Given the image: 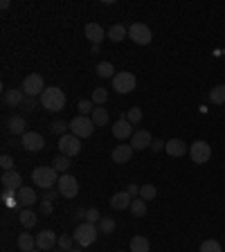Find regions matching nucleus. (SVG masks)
<instances>
[{
  "mask_svg": "<svg viewBox=\"0 0 225 252\" xmlns=\"http://www.w3.org/2000/svg\"><path fill=\"white\" fill-rule=\"evenodd\" d=\"M21 144L25 151H32V153H38L43 147H45V137L36 131H27L25 135L21 137Z\"/></svg>",
  "mask_w": 225,
  "mask_h": 252,
  "instance_id": "9b49d317",
  "label": "nucleus"
},
{
  "mask_svg": "<svg viewBox=\"0 0 225 252\" xmlns=\"http://www.w3.org/2000/svg\"><path fill=\"white\" fill-rule=\"evenodd\" d=\"M90 99H93L95 106H104L106 101H108V90H106V88H95Z\"/></svg>",
  "mask_w": 225,
  "mask_h": 252,
  "instance_id": "473e14b6",
  "label": "nucleus"
},
{
  "mask_svg": "<svg viewBox=\"0 0 225 252\" xmlns=\"http://www.w3.org/2000/svg\"><path fill=\"white\" fill-rule=\"evenodd\" d=\"M97 74H99L101 79H110V81H113V77H115V65H113V63L110 61H101L99 65H97Z\"/></svg>",
  "mask_w": 225,
  "mask_h": 252,
  "instance_id": "cd10ccee",
  "label": "nucleus"
},
{
  "mask_svg": "<svg viewBox=\"0 0 225 252\" xmlns=\"http://www.w3.org/2000/svg\"><path fill=\"white\" fill-rule=\"evenodd\" d=\"M59 171L54 167H36L34 171H32V180H34V185L41 189H52L54 185H59Z\"/></svg>",
  "mask_w": 225,
  "mask_h": 252,
  "instance_id": "f03ea898",
  "label": "nucleus"
},
{
  "mask_svg": "<svg viewBox=\"0 0 225 252\" xmlns=\"http://www.w3.org/2000/svg\"><path fill=\"white\" fill-rule=\"evenodd\" d=\"M156 196H158L156 185H142V187H140V198L142 200H153Z\"/></svg>",
  "mask_w": 225,
  "mask_h": 252,
  "instance_id": "f704fd0d",
  "label": "nucleus"
},
{
  "mask_svg": "<svg viewBox=\"0 0 225 252\" xmlns=\"http://www.w3.org/2000/svg\"><path fill=\"white\" fill-rule=\"evenodd\" d=\"M38 99H41L43 108H47L50 113H59V110L65 108V93H63L59 86H50V88H45V93H43Z\"/></svg>",
  "mask_w": 225,
  "mask_h": 252,
  "instance_id": "f257e3e1",
  "label": "nucleus"
},
{
  "mask_svg": "<svg viewBox=\"0 0 225 252\" xmlns=\"http://www.w3.org/2000/svg\"><path fill=\"white\" fill-rule=\"evenodd\" d=\"M86 220H88V223H95V225H97V223H99V220H101L99 210H95V207H90V210H86Z\"/></svg>",
  "mask_w": 225,
  "mask_h": 252,
  "instance_id": "ea45409f",
  "label": "nucleus"
},
{
  "mask_svg": "<svg viewBox=\"0 0 225 252\" xmlns=\"http://www.w3.org/2000/svg\"><path fill=\"white\" fill-rule=\"evenodd\" d=\"M142 117H144V113H142L140 106H135V108H129V113H126V120L131 122V124H137Z\"/></svg>",
  "mask_w": 225,
  "mask_h": 252,
  "instance_id": "58836bf2",
  "label": "nucleus"
},
{
  "mask_svg": "<svg viewBox=\"0 0 225 252\" xmlns=\"http://www.w3.org/2000/svg\"><path fill=\"white\" fill-rule=\"evenodd\" d=\"M21 88H23V93H25V97H41V94L45 93V81H43V77L38 72H32L23 79Z\"/></svg>",
  "mask_w": 225,
  "mask_h": 252,
  "instance_id": "20e7f679",
  "label": "nucleus"
},
{
  "mask_svg": "<svg viewBox=\"0 0 225 252\" xmlns=\"http://www.w3.org/2000/svg\"><path fill=\"white\" fill-rule=\"evenodd\" d=\"M50 131L57 133V135H65V133L70 131V124L68 122H63V120H54L52 124H50Z\"/></svg>",
  "mask_w": 225,
  "mask_h": 252,
  "instance_id": "72a5a7b5",
  "label": "nucleus"
},
{
  "mask_svg": "<svg viewBox=\"0 0 225 252\" xmlns=\"http://www.w3.org/2000/svg\"><path fill=\"white\" fill-rule=\"evenodd\" d=\"M70 164H72V162H70V158H68V156H57V158L52 160V167L57 169L59 173H68Z\"/></svg>",
  "mask_w": 225,
  "mask_h": 252,
  "instance_id": "7c9ffc66",
  "label": "nucleus"
},
{
  "mask_svg": "<svg viewBox=\"0 0 225 252\" xmlns=\"http://www.w3.org/2000/svg\"><path fill=\"white\" fill-rule=\"evenodd\" d=\"M34 252H38V250H34Z\"/></svg>",
  "mask_w": 225,
  "mask_h": 252,
  "instance_id": "3c124183",
  "label": "nucleus"
},
{
  "mask_svg": "<svg viewBox=\"0 0 225 252\" xmlns=\"http://www.w3.org/2000/svg\"><path fill=\"white\" fill-rule=\"evenodd\" d=\"M149 250H151V243H149L147 236L135 234L131 239V252H149Z\"/></svg>",
  "mask_w": 225,
  "mask_h": 252,
  "instance_id": "393cba45",
  "label": "nucleus"
},
{
  "mask_svg": "<svg viewBox=\"0 0 225 252\" xmlns=\"http://www.w3.org/2000/svg\"><path fill=\"white\" fill-rule=\"evenodd\" d=\"M70 252H81V248H72V250H70Z\"/></svg>",
  "mask_w": 225,
  "mask_h": 252,
  "instance_id": "de8ad7c7",
  "label": "nucleus"
},
{
  "mask_svg": "<svg viewBox=\"0 0 225 252\" xmlns=\"http://www.w3.org/2000/svg\"><path fill=\"white\" fill-rule=\"evenodd\" d=\"M200 252H223V248L216 239H207V241L200 243Z\"/></svg>",
  "mask_w": 225,
  "mask_h": 252,
  "instance_id": "4c0bfd02",
  "label": "nucleus"
},
{
  "mask_svg": "<svg viewBox=\"0 0 225 252\" xmlns=\"http://www.w3.org/2000/svg\"><path fill=\"white\" fill-rule=\"evenodd\" d=\"M133 203V198L129 196V191H117V194L110 196V207L113 210H129Z\"/></svg>",
  "mask_w": 225,
  "mask_h": 252,
  "instance_id": "aec40b11",
  "label": "nucleus"
},
{
  "mask_svg": "<svg viewBox=\"0 0 225 252\" xmlns=\"http://www.w3.org/2000/svg\"><path fill=\"white\" fill-rule=\"evenodd\" d=\"M36 200H38V196L32 187L23 185V187L18 189V205H21L23 210H32V205H36Z\"/></svg>",
  "mask_w": 225,
  "mask_h": 252,
  "instance_id": "dca6fc26",
  "label": "nucleus"
},
{
  "mask_svg": "<svg viewBox=\"0 0 225 252\" xmlns=\"http://www.w3.org/2000/svg\"><path fill=\"white\" fill-rule=\"evenodd\" d=\"M133 124L129 120H126V115H122L120 120L113 124V135L117 137V140H126V137H133Z\"/></svg>",
  "mask_w": 225,
  "mask_h": 252,
  "instance_id": "ddd939ff",
  "label": "nucleus"
},
{
  "mask_svg": "<svg viewBox=\"0 0 225 252\" xmlns=\"http://www.w3.org/2000/svg\"><path fill=\"white\" fill-rule=\"evenodd\" d=\"M52 210H54L52 200H43V203H41V212H43V214H52Z\"/></svg>",
  "mask_w": 225,
  "mask_h": 252,
  "instance_id": "c03bdc74",
  "label": "nucleus"
},
{
  "mask_svg": "<svg viewBox=\"0 0 225 252\" xmlns=\"http://www.w3.org/2000/svg\"><path fill=\"white\" fill-rule=\"evenodd\" d=\"M2 101H5L7 106H11V108L23 106V101H25V93H23V88H7L5 94H2Z\"/></svg>",
  "mask_w": 225,
  "mask_h": 252,
  "instance_id": "a211bd4d",
  "label": "nucleus"
},
{
  "mask_svg": "<svg viewBox=\"0 0 225 252\" xmlns=\"http://www.w3.org/2000/svg\"><path fill=\"white\" fill-rule=\"evenodd\" d=\"M59 151L61 156H68V158H74L81 153V140L72 133H65V135L59 137Z\"/></svg>",
  "mask_w": 225,
  "mask_h": 252,
  "instance_id": "0eeeda50",
  "label": "nucleus"
},
{
  "mask_svg": "<svg viewBox=\"0 0 225 252\" xmlns=\"http://www.w3.org/2000/svg\"><path fill=\"white\" fill-rule=\"evenodd\" d=\"M23 106H25L27 113H34V110H36V97H25Z\"/></svg>",
  "mask_w": 225,
  "mask_h": 252,
  "instance_id": "79ce46f5",
  "label": "nucleus"
},
{
  "mask_svg": "<svg viewBox=\"0 0 225 252\" xmlns=\"http://www.w3.org/2000/svg\"><path fill=\"white\" fill-rule=\"evenodd\" d=\"M57 189L63 198H74L79 194V180L74 176H70V173H63L61 178H59Z\"/></svg>",
  "mask_w": 225,
  "mask_h": 252,
  "instance_id": "1a4fd4ad",
  "label": "nucleus"
},
{
  "mask_svg": "<svg viewBox=\"0 0 225 252\" xmlns=\"http://www.w3.org/2000/svg\"><path fill=\"white\" fill-rule=\"evenodd\" d=\"M137 86V79L133 72H117L115 77H113V90L120 94H129L133 93Z\"/></svg>",
  "mask_w": 225,
  "mask_h": 252,
  "instance_id": "423d86ee",
  "label": "nucleus"
},
{
  "mask_svg": "<svg viewBox=\"0 0 225 252\" xmlns=\"http://www.w3.org/2000/svg\"><path fill=\"white\" fill-rule=\"evenodd\" d=\"M18 248H21L23 252H34L36 250V236L32 234H18Z\"/></svg>",
  "mask_w": 225,
  "mask_h": 252,
  "instance_id": "b1692460",
  "label": "nucleus"
},
{
  "mask_svg": "<svg viewBox=\"0 0 225 252\" xmlns=\"http://www.w3.org/2000/svg\"><path fill=\"white\" fill-rule=\"evenodd\" d=\"M129 38H131L133 43H137V45H149L153 34L144 23H133V25L129 27Z\"/></svg>",
  "mask_w": 225,
  "mask_h": 252,
  "instance_id": "6e6552de",
  "label": "nucleus"
},
{
  "mask_svg": "<svg viewBox=\"0 0 225 252\" xmlns=\"http://www.w3.org/2000/svg\"><path fill=\"white\" fill-rule=\"evenodd\" d=\"M106 36H108V41L120 43V41H124V38L129 36V30H126L122 23H115V25H113L108 32H106Z\"/></svg>",
  "mask_w": 225,
  "mask_h": 252,
  "instance_id": "5701e85b",
  "label": "nucleus"
},
{
  "mask_svg": "<svg viewBox=\"0 0 225 252\" xmlns=\"http://www.w3.org/2000/svg\"><path fill=\"white\" fill-rule=\"evenodd\" d=\"M77 110H79V115H84V117L93 115V110H95L93 99H81V101L77 104Z\"/></svg>",
  "mask_w": 225,
  "mask_h": 252,
  "instance_id": "c9c22d12",
  "label": "nucleus"
},
{
  "mask_svg": "<svg viewBox=\"0 0 225 252\" xmlns=\"http://www.w3.org/2000/svg\"><path fill=\"white\" fill-rule=\"evenodd\" d=\"M151 142H153V137L149 131H137L131 137V147H133V151H144V149L151 147Z\"/></svg>",
  "mask_w": 225,
  "mask_h": 252,
  "instance_id": "f3484780",
  "label": "nucleus"
},
{
  "mask_svg": "<svg viewBox=\"0 0 225 252\" xmlns=\"http://www.w3.org/2000/svg\"><path fill=\"white\" fill-rule=\"evenodd\" d=\"M164 151H167L171 158H183L185 153H187V144H185L183 140H178V137H173V140H169V142H167Z\"/></svg>",
  "mask_w": 225,
  "mask_h": 252,
  "instance_id": "4be33fe9",
  "label": "nucleus"
},
{
  "mask_svg": "<svg viewBox=\"0 0 225 252\" xmlns=\"http://www.w3.org/2000/svg\"><path fill=\"white\" fill-rule=\"evenodd\" d=\"M97 227H99L101 234H113V232H115V220L110 219V216H101V220L97 223Z\"/></svg>",
  "mask_w": 225,
  "mask_h": 252,
  "instance_id": "2f4dec72",
  "label": "nucleus"
},
{
  "mask_svg": "<svg viewBox=\"0 0 225 252\" xmlns=\"http://www.w3.org/2000/svg\"><path fill=\"white\" fill-rule=\"evenodd\" d=\"M117 252H124V250H117Z\"/></svg>",
  "mask_w": 225,
  "mask_h": 252,
  "instance_id": "8fccbe9b",
  "label": "nucleus"
},
{
  "mask_svg": "<svg viewBox=\"0 0 225 252\" xmlns=\"http://www.w3.org/2000/svg\"><path fill=\"white\" fill-rule=\"evenodd\" d=\"M210 101H212V104H216V106L225 104V84L214 86V88H212V93H210Z\"/></svg>",
  "mask_w": 225,
  "mask_h": 252,
  "instance_id": "c756f323",
  "label": "nucleus"
},
{
  "mask_svg": "<svg viewBox=\"0 0 225 252\" xmlns=\"http://www.w3.org/2000/svg\"><path fill=\"white\" fill-rule=\"evenodd\" d=\"M126 191H129V196H131V198H140V187H137V185H129V187H126Z\"/></svg>",
  "mask_w": 225,
  "mask_h": 252,
  "instance_id": "a18cd8bd",
  "label": "nucleus"
},
{
  "mask_svg": "<svg viewBox=\"0 0 225 252\" xmlns=\"http://www.w3.org/2000/svg\"><path fill=\"white\" fill-rule=\"evenodd\" d=\"M0 167H2V171H14V158L5 153V156L0 158Z\"/></svg>",
  "mask_w": 225,
  "mask_h": 252,
  "instance_id": "a19ab883",
  "label": "nucleus"
},
{
  "mask_svg": "<svg viewBox=\"0 0 225 252\" xmlns=\"http://www.w3.org/2000/svg\"><path fill=\"white\" fill-rule=\"evenodd\" d=\"M131 214L135 216V219H142V216H147V203L142 198H133V203H131Z\"/></svg>",
  "mask_w": 225,
  "mask_h": 252,
  "instance_id": "c85d7f7f",
  "label": "nucleus"
},
{
  "mask_svg": "<svg viewBox=\"0 0 225 252\" xmlns=\"http://www.w3.org/2000/svg\"><path fill=\"white\" fill-rule=\"evenodd\" d=\"M54 246H59V236L52 230H41L36 234V248L41 252H52Z\"/></svg>",
  "mask_w": 225,
  "mask_h": 252,
  "instance_id": "f8f14e48",
  "label": "nucleus"
},
{
  "mask_svg": "<svg viewBox=\"0 0 225 252\" xmlns=\"http://www.w3.org/2000/svg\"><path fill=\"white\" fill-rule=\"evenodd\" d=\"M133 153L135 151H133L131 144H117V147L113 149V153H110V158H113V162L124 164V162H131Z\"/></svg>",
  "mask_w": 225,
  "mask_h": 252,
  "instance_id": "2eb2a0df",
  "label": "nucleus"
},
{
  "mask_svg": "<svg viewBox=\"0 0 225 252\" xmlns=\"http://www.w3.org/2000/svg\"><path fill=\"white\" fill-rule=\"evenodd\" d=\"M164 147H167V142H164V140H160V137H158V140H153V142H151V149H153V151H156V153L164 151Z\"/></svg>",
  "mask_w": 225,
  "mask_h": 252,
  "instance_id": "37998d69",
  "label": "nucleus"
},
{
  "mask_svg": "<svg viewBox=\"0 0 225 252\" xmlns=\"http://www.w3.org/2000/svg\"><path fill=\"white\" fill-rule=\"evenodd\" d=\"M74 241H77V246L79 248H88V246H93L95 241H97V236H99V227L95 225V223H79L77 225V230H74Z\"/></svg>",
  "mask_w": 225,
  "mask_h": 252,
  "instance_id": "7ed1b4c3",
  "label": "nucleus"
},
{
  "mask_svg": "<svg viewBox=\"0 0 225 252\" xmlns=\"http://www.w3.org/2000/svg\"><path fill=\"white\" fill-rule=\"evenodd\" d=\"M74 243H77V241H74V236H70V234H61V236H59V250H63V252H70Z\"/></svg>",
  "mask_w": 225,
  "mask_h": 252,
  "instance_id": "e433bc0d",
  "label": "nucleus"
},
{
  "mask_svg": "<svg viewBox=\"0 0 225 252\" xmlns=\"http://www.w3.org/2000/svg\"><path fill=\"white\" fill-rule=\"evenodd\" d=\"M90 120H93L95 126H106L108 124V110L104 108V106H99V108L93 110V115H90Z\"/></svg>",
  "mask_w": 225,
  "mask_h": 252,
  "instance_id": "bb28decb",
  "label": "nucleus"
},
{
  "mask_svg": "<svg viewBox=\"0 0 225 252\" xmlns=\"http://www.w3.org/2000/svg\"><path fill=\"white\" fill-rule=\"evenodd\" d=\"M95 128H97V126L93 124V120H90V117L77 115L74 120H70V133H72V135H77L79 140H84V137H90V135L95 133Z\"/></svg>",
  "mask_w": 225,
  "mask_h": 252,
  "instance_id": "39448f33",
  "label": "nucleus"
},
{
  "mask_svg": "<svg viewBox=\"0 0 225 252\" xmlns=\"http://www.w3.org/2000/svg\"><path fill=\"white\" fill-rule=\"evenodd\" d=\"M7 128H9V133L11 135H25L27 133V122H25V117H21V115H14V117H9V122H7Z\"/></svg>",
  "mask_w": 225,
  "mask_h": 252,
  "instance_id": "412c9836",
  "label": "nucleus"
},
{
  "mask_svg": "<svg viewBox=\"0 0 225 252\" xmlns=\"http://www.w3.org/2000/svg\"><path fill=\"white\" fill-rule=\"evenodd\" d=\"M0 183H2V187L5 189H11V191H18V189L23 187V176L18 171H2V176H0Z\"/></svg>",
  "mask_w": 225,
  "mask_h": 252,
  "instance_id": "4468645a",
  "label": "nucleus"
},
{
  "mask_svg": "<svg viewBox=\"0 0 225 252\" xmlns=\"http://www.w3.org/2000/svg\"><path fill=\"white\" fill-rule=\"evenodd\" d=\"M86 38H88L90 43H93V45H99L101 41H104V27L99 25V23H88V25H86Z\"/></svg>",
  "mask_w": 225,
  "mask_h": 252,
  "instance_id": "6ab92c4d",
  "label": "nucleus"
},
{
  "mask_svg": "<svg viewBox=\"0 0 225 252\" xmlns=\"http://www.w3.org/2000/svg\"><path fill=\"white\" fill-rule=\"evenodd\" d=\"M59 194V189H45V191H43V200H52L54 198V196H57Z\"/></svg>",
  "mask_w": 225,
  "mask_h": 252,
  "instance_id": "49530a36",
  "label": "nucleus"
},
{
  "mask_svg": "<svg viewBox=\"0 0 225 252\" xmlns=\"http://www.w3.org/2000/svg\"><path fill=\"white\" fill-rule=\"evenodd\" d=\"M52 252H63V250H52Z\"/></svg>",
  "mask_w": 225,
  "mask_h": 252,
  "instance_id": "09e8293b",
  "label": "nucleus"
},
{
  "mask_svg": "<svg viewBox=\"0 0 225 252\" xmlns=\"http://www.w3.org/2000/svg\"><path fill=\"white\" fill-rule=\"evenodd\" d=\"M189 156L196 164H205L212 158V147L205 140H196L192 147H189Z\"/></svg>",
  "mask_w": 225,
  "mask_h": 252,
  "instance_id": "9d476101",
  "label": "nucleus"
},
{
  "mask_svg": "<svg viewBox=\"0 0 225 252\" xmlns=\"http://www.w3.org/2000/svg\"><path fill=\"white\" fill-rule=\"evenodd\" d=\"M18 220H21V225H23V227H27V230L36 227V223H38L36 214H34L32 210H21V214H18Z\"/></svg>",
  "mask_w": 225,
  "mask_h": 252,
  "instance_id": "a878e982",
  "label": "nucleus"
}]
</instances>
